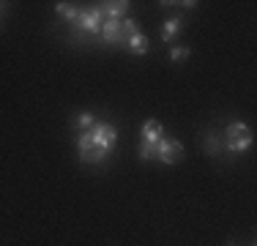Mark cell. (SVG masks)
I'll list each match as a JSON object with an SVG mask.
<instances>
[{"mask_svg":"<svg viewBox=\"0 0 257 246\" xmlns=\"http://www.w3.org/2000/svg\"><path fill=\"white\" fill-rule=\"evenodd\" d=\"M118 143V129L112 123H93V129L77 134V153L85 164H99L112 153Z\"/></svg>","mask_w":257,"mask_h":246,"instance_id":"6da1fadb","label":"cell"},{"mask_svg":"<svg viewBox=\"0 0 257 246\" xmlns=\"http://www.w3.org/2000/svg\"><path fill=\"white\" fill-rule=\"evenodd\" d=\"M252 143H254V134H252V129H249L246 123L235 120V123H230V126L224 129V151L232 153V156L246 153L249 148H252Z\"/></svg>","mask_w":257,"mask_h":246,"instance_id":"7a4b0ae2","label":"cell"},{"mask_svg":"<svg viewBox=\"0 0 257 246\" xmlns=\"http://www.w3.org/2000/svg\"><path fill=\"white\" fill-rule=\"evenodd\" d=\"M156 162L162 164H178L183 159V145L178 143V140H170V137H162L156 143V153H154Z\"/></svg>","mask_w":257,"mask_h":246,"instance_id":"3957f363","label":"cell"},{"mask_svg":"<svg viewBox=\"0 0 257 246\" xmlns=\"http://www.w3.org/2000/svg\"><path fill=\"white\" fill-rule=\"evenodd\" d=\"M101 25H104V14H101L99 6H96V9H90V11H79L74 28L82 30V33H88V36H99L101 33Z\"/></svg>","mask_w":257,"mask_h":246,"instance_id":"277c9868","label":"cell"},{"mask_svg":"<svg viewBox=\"0 0 257 246\" xmlns=\"http://www.w3.org/2000/svg\"><path fill=\"white\" fill-rule=\"evenodd\" d=\"M99 36H101L104 44H112V47L126 44V41H123V33H120V20H104Z\"/></svg>","mask_w":257,"mask_h":246,"instance_id":"5b68a950","label":"cell"},{"mask_svg":"<svg viewBox=\"0 0 257 246\" xmlns=\"http://www.w3.org/2000/svg\"><path fill=\"white\" fill-rule=\"evenodd\" d=\"M128 6L132 3H126V0H115V3H99V9H101L104 20H123Z\"/></svg>","mask_w":257,"mask_h":246,"instance_id":"8992f818","label":"cell"},{"mask_svg":"<svg viewBox=\"0 0 257 246\" xmlns=\"http://www.w3.org/2000/svg\"><path fill=\"white\" fill-rule=\"evenodd\" d=\"M140 137H143V143L156 145L159 140L164 137V126H162L159 120H145V123H143V134H140Z\"/></svg>","mask_w":257,"mask_h":246,"instance_id":"52a82bcc","label":"cell"},{"mask_svg":"<svg viewBox=\"0 0 257 246\" xmlns=\"http://www.w3.org/2000/svg\"><path fill=\"white\" fill-rule=\"evenodd\" d=\"M126 47H128V52H132V55H145V52H148V47H151V41H148V36H145V33H134L132 39L126 41Z\"/></svg>","mask_w":257,"mask_h":246,"instance_id":"ba28073f","label":"cell"},{"mask_svg":"<svg viewBox=\"0 0 257 246\" xmlns=\"http://www.w3.org/2000/svg\"><path fill=\"white\" fill-rule=\"evenodd\" d=\"M79 11L82 9H77L74 3H55V14L60 17V20H66V22H71L74 25L77 22V17H79Z\"/></svg>","mask_w":257,"mask_h":246,"instance_id":"9c48e42d","label":"cell"},{"mask_svg":"<svg viewBox=\"0 0 257 246\" xmlns=\"http://www.w3.org/2000/svg\"><path fill=\"white\" fill-rule=\"evenodd\" d=\"M181 33V17H173V20L164 22V30H162V41L164 44H173V39Z\"/></svg>","mask_w":257,"mask_h":246,"instance_id":"30bf717a","label":"cell"},{"mask_svg":"<svg viewBox=\"0 0 257 246\" xmlns=\"http://www.w3.org/2000/svg\"><path fill=\"white\" fill-rule=\"evenodd\" d=\"M120 33H123V41H128L134 33H140V22H137V20H128V17H123V20H120Z\"/></svg>","mask_w":257,"mask_h":246,"instance_id":"8fae6325","label":"cell"},{"mask_svg":"<svg viewBox=\"0 0 257 246\" xmlns=\"http://www.w3.org/2000/svg\"><path fill=\"white\" fill-rule=\"evenodd\" d=\"M93 123H96L93 112H79L77 115V132H88V129H93Z\"/></svg>","mask_w":257,"mask_h":246,"instance_id":"7c38bea8","label":"cell"},{"mask_svg":"<svg viewBox=\"0 0 257 246\" xmlns=\"http://www.w3.org/2000/svg\"><path fill=\"white\" fill-rule=\"evenodd\" d=\"M137 153H140V159H143V162H154L156 145H151V143H143V140H140V148H137Z\"/></svg>","mask_w":257,"mask_h":246,"instance_id":"4fadbf2b","label":"cell"},{"mask_svg":"<svg viewBox=\"0 0 257 246\" xmlns=\"http://www.w3.org/2000/svg\"><path fill=\"white\" fill-rule=\"evenodd\" d=\"M205 151L211 153V156H219V151H222V143L216 140L213 132H208V137H205Z\"/></svg>","mask_w":257,"mask_h":246,"instance_id":"5bb4252c","label":"cell"},{"mask_svg":"<svg viewBox=\"0 0 257 246\" xmlns=\"http://www.w3.org/2000/svg\"><path fill=\"white\" fill-rule=\"evenodd\" d=\"M192 55L189 47H170V60H186Z\"/></svg>","mask_w":257,"mask_h":246,"instance_id":"9a60e30c","label":"cell"},{"mask_svg":"<svg viewBox=\"0 0 257 246\" xmlns=\"http://www.w3.org/2000/svg\"><path fill=\"white\" fill-rule=\"evenodd\" d=\"M227 246H235V243H227Z\"/></svg>","mask_w":257,"mask_h":246,"instance_id":"2e32d148","label":"cell"},{"mask_svg":"<svg viewBox=\"0 0 257 246\" xmlns=\"http://www.w3.org/2000/svg\"><path fill=\"white\" fill-rule=\"evenodd\" d=\"M252 246H254V243H252Z\"/></svg>","mask_w":257,"mask_h":246,"instance_id":"e0dca14e","label":"cell"}]
</instances>
